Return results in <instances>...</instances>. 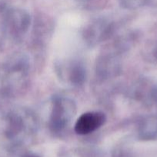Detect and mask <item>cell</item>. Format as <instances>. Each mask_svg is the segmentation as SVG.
I'll list each match as a JSON object with an SVG mask.
<instances>
[{
  "label": "cell",
  "instance_id": "cell-1",
  "mask_svg": "<svg viewBox=\"0 0 157 157\" xmlns=\"http://www.w3.org/2000/svg\"><path fill=\"white\" fill-rule=\"evenodd\" d=\"M105 122L106 116L102 112H87L82 114L77 120L75 131L79 135L89 134L101 127Z\"/></svg>",
  "mask_w": 157,
  "mask_h": 157
}]
</instances>
